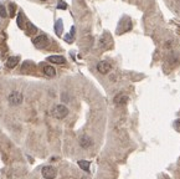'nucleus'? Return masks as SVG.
<instances>
[{"instance_id":"obj_1","label":"nucleus","mask_w":180,"mask_h":179,"mask_svg":"<svg viewBox=\"0 0 180 179\" xmlns=\"http://www.w3.org/2000/svg\"><path fill=\"white\" fill-rule=\"evenodd\" d=\"M51 115L57 119H63L68 115V108L65 105H56L52 109H51Z\"/></svg>"},{"instance_id":"obj_2","label":"nucleus","mask_w":180,"mask_h":179,"mask_svg":"<svg viewBox=\"0 0 180 179\" xmlns=\"http://www.w3.org/2000/svg\"><path fill=\"white\" fill-rule=\"evenodd\" d=\"M8 101H9V103H10L11 106H19V105H21L22 101H24V96H22V93L19 92V91H12V92L8 96Z\"/></svg>"},{"instance_id":"obj_3","label":"nucleus","mask_w":180,"mask_h":179,"mask_svg":"<svg viewBox=\"0 0 180 179\" xmlns=\"http://www.w3.org/2000/svg\"><path fill=\"white\" fill-rule=\"evenodd\" d=\"M48 37L46 36V35H44V34H41V35H37L36 37H34L32 39V44L37 47V49H45L47 45H48Z\"/></svg>"},{"instance_id":"obj_4","label":"nucleus","mask_w":180,"mask_h":179,"mask_svg":"<svg viewBox=\"0 0 180 179\" xmlns=\"http://www.w3.org/2000/svg\"><path fill=\"white\" fill-rule=\"evenodd\" d=\"M41 174H42V177L45 179H55L56 174H57V170L52 166H45L41 169Z\"/></svg>"},{"instance_id":"obj_5","label":"nucleus","mask_w":180,"mask_h":179,"mask_svg":"<svg viewBox=\"0 0 180 179\" xmlns=\"http://www.w3.org/2000/svg\"><path fill=\"white\" fill-rule=\"evenodd\" d=\"M112 70V65L108 61H99L97 64V71L102 75H107Z\"/></svg>"},{"instance_id":"obj_6","label":"nucleus","mask_w":180,"mask_h":179,"mask_svg":"<svg viewBox=\"0 0 180 179\" xmlns=\"http://www.w3.org/2000/svg\"><path fill=\"white\" fill-rule=\"evenodd\" d=\"M114 103L118 105V106H124L127 102H128V96L124 95V93H118L117 96L114 97Z\"/></svg>"},{"instance_id":"obj_7","label":"nucleus","mask_w":180,"mask_h":179,"mask_svg":"<svg viewBox=\"0 0 180 179\" xmlns=\"http://www.w3.org/2000/svg\"><path fill=\"white\" fill-rule=\"evenodd\" d=\"M92 144H93V141L91 139V137H88V136H82L81 138H80V146H81L82 148H85V149L89 148Z\"/></svg>"},{"instance_id":"obj_8","label":"nucleus","mask_w":180,"mask_h":179,"mask_svg":"<svg viewBox=\"0 0 180 179\" xmlns=\"http://www.w3.org/2000/svg\"><path fill=\"white\" fill-rule=\"evenodd\" d=\"M47 61L52 62V64H57V65H62L66 62V59L61 56V55H52V56H48L47 57Z\"/></svg>"},{"instance_id":"obj_9","label":"nucleus","mask_w":180,"mask_h":179,"mask_svg":"<svg viewBox=\"0 0 180 179\" xmlns=\"http://www.w3.org/2000/svg\"><path fill=\"white\" fill-rule=\"evenodd\" d=\"M42 71H44V74H45L47 77H54V76L56 75L55 67L50 66V65H44V66H42Z\"/></svg>"},{"instance_id":"obj_10","label":"nucleus","mask_w":180,"mask_h":179,"mask_svg":"<svg viewBox=\"0 0 180 179\" xmlns=\"http://www.w3.org/2000/svg\"><path fill=\"white\" fill-rule=\"evenodd\" d=\"M18 62H19V57H16V56H11V57L8 59L5 66H6L8 68H14V67L18 65Z\"/></svg>"},{"instance_id":"obj_11","label":"nucleus","mask_w":180,"mask_h":179,"mask_svg":"<svg viewBox=\"0 0 180 179\" xmlns=\"http://www.w3.org/2000/svg\"><path fill=\"white\" fill-rule=\"evenodd\" d=\"M62 29H63L62 20H61V19H58V20L56 21V24H55V30H56V34H57V35H61V33H62Z\"/></svg>"},{"instance_id":"obj_12","label":"nucleus","mask_w":180,"mask_h":179,"mask_svg":"<svg viewBox=\"0 0 180 179\" xmlns=\"http://www.w3.org/2000/svg\"><path fill=\"white\" fill-rule=\"evenodd\" d=\"M78 166L86 172L89 170V162H87V160H78Z\"/></svg>"},{"instance_id":"obj_13","label":"nucleus","mask_w":180,"mask_h":179,"mask_svg":"<svg viewBox=\"0 0 180 179\" xmlns=\"http://www.w3.org/2000/svg\"><path fill=\"white\" fill-rule=\"evenodd\" d=\"M26 22H28V31H29V35L35 34V33L37 31V27H36L35 25H32L31 22H29V21H26Z\"/></svg>"},{"instance_id":"obj_14","label":"nucleus","mask_w":180,"mask_h":179,"mask_svg":"<svg viewBox=\"0 0 180 179\" xmlns=\"http://www.w3.org/2000/svg\"><path fill=\"white\" fill-rule=\"evenodd\" d=\"M0 16H2V18H6V16H8L6 8H5L3 4H0Z\"/></svg>"},{"instance_id":"obj_15","label":"nucleus","mask_w":180,"mask_h":179,"mask_svg":"<svg viewBox=\"0 0 180 179\" xmlns=\"http://www.w3.org/2000/svg\"><path fill=\"white\" fill-rule=\"evenodd\" d=\"M22 21H24V15H22V12H19V16H18V26L20 27V29H22L24 25H22Z\"/></svg>"},{"instance_id":"obj_16","label":"nucleus","mask_w":180,"mask_h":179,"mask_svg":"<svg viewBox=\"0 0 180 179\" xmlns=\"http://www.w3.org/2000/svg\"><path fill=\"white\" fill-rule=\"evenodd\" d=\"M15 11H16V5L15 4H10V15L12 16L15 14Z\"/></svg>"},{"instance_id":"obj_17","label":"nucleus","mask_w":180,"mask_h":179,"mask_svg":"<svg viewBox=\"0 0 180 179\" xmlns=\"http://www.w3.org/2000/svg\"><path fill=\"white\" fill-rule=\"evenodd\" d=\"M57 8H58V9H66V8H67V5H66V3L60 2V3H58V5H57Z\"/></svg>"},{"instance_id":"obj_18","label":"nucleus","mask_w":180,"mask_h":179,"mask_svg":"<svg viewBox=\"0 0 180 179\" xmlns=\"http://www.w3.org/2000/svg\"><path fill=\"white\" fill-rule=\"evenodd\" d=\"M174 127L176 128V131H179V132H180V119H178V121H175V122H174Z\"/></svg>"},{"instance_id":"obj_19","label":"nucleus","mask_w":180,"mask_h":179,"mask_svg":"<svg viewBox=\"0 0 180 179\" xmlns=\"http://www.w3.org/2000/svg\"><path fill=\"white\" fill-rule=\"evenodd\" d=\"M41 2H46V0H41Z\"/></svg>"}]
</instances>
